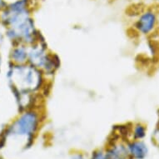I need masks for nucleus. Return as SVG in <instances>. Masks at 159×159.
Wrapping results in <instances>:
<instances>
[{"instance_id": "6e6552de", "label": "nucleus", "mask_w": 159, "mask_h": 159, "mask_svg": "<svg viewBox=\"0 0 159 159\" xmlns=\"http://www.w3.org/2000/svg\"><path fill=\"white\" fill-rule=\"evenodd\" d=\"M131 133L134 140H142L146 136L147 128L143 124L137 123L133 127Z\"/></svg>"}, {"instance_id": "1a4fd4ad", "label": "nucleus", "mask_w": 159, "mask_h": 159, "mask_svg": "<svg viewBox=\"0 0 159 159\" xmlns=\"http://www.w3.org/2000/svg\"><path fill=\"white\" fill-rule=\"evenodd\" d=\"M90 159H106L105 152H102V150H95L94 152H93Z\"/></svg>"}, {"instance_id": "39448f33", "label": "nucleus", "mask_w": 159, "mask_h": 159, "mask_svg": "<svg viewBox=\"0 0 159 159\" xmlns=\"http://www.w3.org/2000/svg\"><path fill=\"white\" fill-rule=\"evenodd\" d=\"M29 60V46L18 43L13 45L9 52V63L17 65L28 63Z\"/></svg>"}, {"instance_id": "ddd939ff", "label": "nucleus", "mask_w": 159, "mask_h": 159, "mask_svg": "<svg viewBox=\"0 0 159 159\" xmlns=\"http://www.w3.org/2000/svg\"><path fill=\"white\" fill-rule=\"evenodd\" d=\"M1 67H2V57L0 55V73H1Z\"/></svg>"}, {"instance_id": "20e7f679", "label": "nucleus", "mask_w": 159, "mask_h": 159, "mask_svg": "<svg viewBox=\"0 0 159 159\" xmlns=\"http://www.w3.org/2000/svg\"><path fill=\"white\" fill-rule=\"evenodd\" d=\"M157 24V13L153 10L148 9L143 11L136 20L134 28L138 34L142 35H149L155 30Z\"/></svg>"}, {"instance_id": "4468645a", "label": "nucleus", "mask_w": 159, "mask_h": 159, "mask_svg": "<svg viewBox=\"0 0 159 159\" xmlns=\"http://www.w3.org/2000/svg\"><path fill=\"white\" fill-rule=\"evenodd\" d=\"M156 1H157V3H158V4H159V0H156Z\"/></svg>"}, {"instance_id": "7ed1b4c3", "label": "nucleus", "mask_w": 159, "mask_h": 159, "mask_svg": "<svg viewBox=\"0 0 159 159\" xmlns=\"http://www.w3.org/2000/svg\"><path fill=\"white\" fill-rule=\"evenodd\" d=\"M28 63L42 71L47 78L54 75L61 64L59 57L48 50L43 38L29 46Z\"/></svg>"}, {"instance_id": "f03ea898", "label": "nucleus", "mask_w": 159, "mask_h": 159, "mask_svg": "<svg viewBox=\"0 0 159 159\" xmlns=\"http://www.w3.org/2000/svg\"><path fill=\"white\" fill-rule=\"evenodd\" d=\"M42 112L39 108H32L19 112V115L5 128L0 136V149L5 145L9 137L25 138L26 148L34 143L35 136L42 123Z\"/></svg>"}, {"instance_id": "9b49d317", "label": "nucleus", "mask_w": 159, "mask_h": 159, "mask_svg": "<svg viewBox=\"0 0 159 159\" xmlns=\"http://www.w3.org/2000/svg\"><path fill=\"white\" fill-rule=\"evenodd\" d=\"M71 159H86V158H85V157L84 156V154L80 153V152H76V153L72 154Z\"/></svg>"}, {"instance_id": "2eb2a0df", "label": "nucleus", "mask_w": 159, "mask_h": 159, "mask_svg": "<svg viewBox=\"0 0 159 159\" xmlns=\"http://www.w3.org/2000/svg\"><path fill=\"white\" fill-rule=\"evenodd\" d=\"M0 25H1V23H0Z\"/></svg>"}, {"instance_id": "9d476101", "label": "nucleus", "mask_w": 159, "mask_h": 159, "mask_svg": "<svg viewBox=\"0 0 159 159\" xmlns=\"http://www.w3.org/2000/svg\"><path fill=\"white\" fill-rule=\"evenodd\" d=\"M152 141L159 148V127L154 131L153 134H152Z\"/></svg>"}, {"instance_id": "423d86ee", "label": "nucleus", "mask_w": 159, "mask_h": 159, "mask_svg": "<svg viewBox=\"0 0 159 159\" xmlns=\"http://www.w3.org/2000/svg\"><path fill=\"white\" fill-rule=\"evenodd\" d=\"M128 155L131 159H144L148 156V148L144 142L134 140L127 144Z\"/></svg>"}, {"instance_id": "f257e3e1", "label": "nucleus", "mask_w": 159, "mask_h": 159, "mask_svg": "<svg viewBox=\"0 0 159 159\" xmlns=\"http://www.w3.org/2000/svg\"><path fill=\"white\" fill-rule=\"evenodd\" d=\"M11 93H39L47 85V78L42 71L29 63L17 65L9 63L6 73Z\"/></svg>"}, {"instance_id": "0eeeda50", "label": "nucleus", "mask_w": 159, "mask_h": 159, "mask_svg": "<svg viewBox=\"0 0 159 159\" xmlns=\"http://www.w3.org/2000/svg\"><path fill=\"white\" fill-rule=\"evenodd\" d=\"M106 159H128L129 157L127 145L115 143L105 152Z\"/></svg>"}, {"instance_id": "f8f14e48", "label": "nucleus", "mask_w": 159, "mask_h": 159, "mask_svg": "<svg viewBox=\"0 0 159 159\" xmlns=\"http://www.w3.org/2000/svg\"><path fill=\"white\" fill-rule=\"evenodd\" d=\"M6 4H7L6 0H0V12L3 10V8L5 7Z\"/></svg>"}]
</instances>
